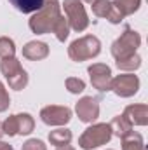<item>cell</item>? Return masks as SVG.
<instances>
[{
    "instance_id": "cell-1",
    "label": "cell",
    "mask_w": 148,
    "mask_h": 150,
    "mask_svg": "<svg viewBox=\"0 0 148 150\" xmlns=\"http://www.w3.org/2000/svg\"><path fill=\"white\" fill-rule=\"evenodd\" d=\"M61 16V5L58 0H44V5L38 9L37 12L32 14V18L28 19V26L33 33L44 35V33H51L52 26L56 23V19Z\"/></svg>"
},
{
    "instance_id": "cell-2",
    "label": "cell",
    "mask_w": 148,
    "mask_h": 150,
    "mask_svg": "<svg viewBox=\"0 0 148 150\" xmlns=\"http://www.w3.org/2000/svg\"><path fill=\"white\" fill-rule=\"evenodd\" d=\"M99 52H101V42H99V38L94 37V35H84V37L77 38V40H73L70 44V47H68L70 59L72 61H77V63L92 59Z\"/></svg>"
},
{
    "instance_id": "cell-3",
    "label": "cell",
    "mask_w": 148,
    "mask_h": 150,
    "mask_svg": "<svg viewBox=\"0 0 148 150\" xmlns=\"http://www.w3.org/2000/svg\"><path fill=\"white\" fill-rule=\"evenodd\" d=\"M111 127L106 122H99V124H92L89 126L78 138V147L82 150H94L99 149L103 145H106L111 140Z\"/></svg>"
},
{
    "instance_id": "cell-4",
    "label": "cell",
    "mask_w": 148,
    "mask_h": 150,
    "mask_svg": "<svg viewBox=\"0 0 148 150\" xmlns=\"http://www.w3.org/2000/svg\"><path fill=\"white\" fill-rule=\"evenodd\" d=\"M0 72L7 79V84L14 91H21L28 86V72L21 67L18 58H5L0 61Z\"/></svg>"
},
{
    "instance_id": "cell-5",
    "label": "cell",
    "mask_w": 148,
    "mask_h": 150,
    "mask_svg": "<svg viewBox=\"0 0 148 150\" xmlns=\"http://www.w3.org/2000/svg\"><path fill=\"white\" fill-rule=\"evenodd\" d=\"M140 45H141V35L136 30L125 26V30L120 33V37L111 44L110 51H111V56L115 59H122V58L136 54Z\"/></svg>"
},
{
    "instance_id": "cell-6",
    "label": "cell",
    "mask_w": 148,
    "mask_h": 150,
    "mask_svg": "<svg viewBox=\"0 0 148 150\" xmlns=\"http://www.w3.org/2000/svg\"><path fill=\"white\" fill-rule=\"evenodd\" d=\"M61 7L65 11V18L68 19V25L73 32L80 33L89 26V18H87L82 0H65L61 4Z\"/></svg>"
},
{
    "instance_id": "cell-7",
    "label": "cell",
    "mask_w": 148,
    "mask_h": 150,
    "mask_svg": "<svg viewBox=\"0 0 148 150\" xmlns=\"http://www.w3.org/2000/svg\"><path fill=\"white\" fill-rule=\"evenodd\" d=\"M140 89V79L134 74H122L111 79L110 91H113L118 98H131Z\"/></svg>"
},
{
    "instance_id": "cell-8",
    "label": "cell",
    "mask_w": 148,
    "mask_h": 150,
    "mask_svg": "<svg viewBox=\"0 0 148 150\" xmlns=\"http://www.w3.org/2000/svg\"><path fill=\"white\" fill-rule=\"evenodd\" d=\"M87 74L91 77V84L94 89H98L99 93H108L111 86V68L105 63H92L87 68Z\"/></svg>"
},
{
    "instance_id": "cell-9",
    "label": "cell",
    "mask_w": 148,
    "mask_h": 150,
    "mask_svg": "<svg viewBox=\"0 0 148 150\" xmlns=\"http://www.w3.org/2000/svg\"><path fill=\"white\" fill-rule=\"evenodd\" d=\"M40 120L45 126H65L72 120V110L68 107L59 105H49L40 110Z\"/></svg>"
},
{
    "instance_id": "cell-10",
    "label": "cell",
    "mask_w": 148,
    "mask_h": 150,
    "mask_svg": "<svg viewBox=\"0 0 148 150\" xmlns=\"http://www.w3.org/2000/svg\"><path fill=\"white\" fill-rule=\"evenodd\" d=\"M75 113H77L78 120H82L85 124H92L99 117V101L92 96H84L77 101Z\"/></svg>"
},
{
    "instance_id": "cell-11",
    "label": "cell",
    "mask_w": 148,
    "mask_h": 150,
    "mask_svg": "<svg viewBox=\"0 0 148 150\" xmlns=\"http://www.w3.org/2000/svg\"><path fill=\"white\" fill-rule=\"evenodd\" d=\"M124 115L132 126H147L148 124V105L145 103H134L127 105L124 108Z\"/></svg>"
},
{
    "instance_id": "cell-12",
    "label": "cell",
    "mask_w": 148,
    "mask_h": 150,
    "mask_svg": "<svg viewBox=\"0 0 148 150\" xmlns=\"http://www.w3.org/2000/svg\"><path fill=\"white\" fill-rule=\"evenodd\" d=\"M23 56L30 61H40L49 56V45L40 40H32L23 45Z\"/></svg>"
},
{
    "instance_id": "cell-13",
    "label": "cell",
    "mask_w": 148,
    "mask_h": 150,
    "mask_svg": "<svg viewBox=\"0 0 148 150\" xmlns=\"http://www.w3.org/2000/svg\"><path fill=\"white\" fill-rule=\"evenodd\" d=\"M110 127H111V134L113 136H117V138H125L127 134H131L132 133V124L127 120V117L122 113V115H117V117H113L110 122Z\"/></svg>"
},
{
    "instance_id": "cell-14",
    "label": "cell",
    "mask_w": 148,
    "mask_h": 150,
    "mask_svg": "<svg viewBox=\"0 0 148 150\" xmlns=\"http://www.w3.org/2000/svg\"><path fill=\"white\" fill-rule=\"evenodd\" d=\"M9 4L21 14H33L44 5V0H9Z\"/></svg>"
},
{
    "instance_id": "cell-15",
    "label": "cell",
    "mask_w": 148,
    "mask_h": 150,
    "mask_svg": "<svg viewBox=\"0 0 148 150\" xmlns=\"http://www.w3.org/2000/svg\"><path fill=\"white\" fill-rule=\"evenodd\" d=\"M115 65H117L118 70H122L125 74H132V72H136L141 67V56L136 52L132 56H127V58H122V59H115Z\"/></svg>"
},
{
    "instance_id": "cell-16",
    "label": "cell",
    "mask_w": 148,
    "mask_h": 150,
    "mask_svg": "<svg viewBox=\"0 0 148 150\" xmlns=\"http://www.w3.org/2000/svg\"><path fill=\"white\" fill-rule=\"evenodd\" d=\"M49 142L54 147L70 145V142H72V131L66 129V127H58V129H54V131L49 133Z\"/></svg>"
},
{
    "instance_id": "cell-17",
    "label": "cell",
    "mask_w": 148,
    "mask_h": 150,
    "mask_svg": "<svg viewBox=\"0 0 148 150\" xmlns=\"http://www.w3.org/2000/svg\"><path fill=\"white\" fill-rule=\"evenodd\" d=\"M16 122H18V134H30L35 129V120L30 113H18Z\"/></svg>"
},
{
    "instance_id": "cell-18",
    "label": "cell",
    "mask_w": 148,
    "mask_h": 150,
    "mask_svg": "<svg viewBox=\"0 0 148 150\" xmlns=\"http://www.w3.org/2000/svg\"><path fill=\"white\" fill-rule=\"evenodd\" d=\"M122 150H147L143 143V136L140 133H131L125 138H122Z\"/></svg>"
},
{
    "instance_id": "cell-19",
    "label": "cell",
    "mask_w": 148,
    "mask_h": 150,
    "mask_svg": "<svg viewBox=\"0 0 148 150\" xmlns=\"http://www.w3.org/2000/svg\"><path fill=\"white\" fill-rule=\"evenodd\" d=\"M70 25H68V19L65 18V16H59L58 19H56V23H54V26H52V33L56 35V38L59 40V42H65L68 35H70Z\"/></svg>"
},
{
    "instance_id": "cell-20",
    "label": "cell",
    "mask_w": 148,
    "mask_h": 150,
    "mask_svg": "<svg viewBox=\"0 0 148 150\" xmlns=\"http://www.w3.org/2000/svg\"><path fill=\"white\" fill-rule=\"evenodd\" d=\"M111 4L124 14V18L134 14V12L141 7V0H113Z\"/></svg>"
},
{
    "instance_id": "cell-21",
    "label": "cell",
    "mask_w": 148,
    "mask_h": 150,
    "mask_svg": "<svg viewBox=\"0 0 148 150\" xmlns=\"http://www.w3.org/2000/svg\"><path fill=\"white\" fill-rule=\"evenodd\" d=\"M16 54V44L9 37H0V58H14Z\"/></svg>"
},
{
    "instance_id": "cell-22",
    "label": "cell",
    "mask_w": 148,
    "mask_h": 150,
    "mask_svg": "<svg viewBox=\"0 0 148 150\" xmlns=\"http://www.w3.org/2000/svg\"><path fill=\"white\" fill-rule=\"evenodd\" d=\"M91 7H92V14L96 18H106L110 12L111 2L110 0H94Z\"/></svg>"
},
{
    "instance_id": "cell-23",
    "label": "cell",
    "mask_w": 148,
    "mask_h": 150,
    "mask_svg": "<svg viewBox=\"0 0 148 150\" xmlns=\"http://www.w3.org/2000/svg\"><path fill=\"white\" fill-rule=\"evenodd\" d=\"M65 86H66V89H68L72 94H80V93L85 89V82H84L82 79H78V77H68V79L65 80Z\"/></svg>"
},
{
    "instance_id": "cell-24",
    "label": "cell",
    "mask_w": 148,
    "mask_h": 150,
    "mask_svg": "<svg viewBox=\"0 0 148 150\" xmlns=\"http://www.w3.org/2000/svg\"><path fill=\"white\" fill-rule=\"evenodd\" d=\"M2 127H4V134H7V136H16V134H18L16 115H9V117L2 122Z\"/></svg>"
},
{
    "instance_id": "cell-25",
    "label": "cell",
    "mask_w": 148,
    "mask_h": 150,
    "mask_svg": "<svg viewBox=\"0 0 148 150\" xmlns=\"http://www.w3.org/2000/svg\"><path fill=\"white\" fill-rule=\"evenodd\" d=\"M21 150H47L45 143L42 140H37V138H32V140H26L23 143Z\"/></svg>"
},
{
    "instance_id": "cell-26",
    "label": "cell",
    "mask_w": 148,
    "mask_h": 150,
    "mask_svg": "<svg viewBox=\"0 0 148 150\" xmlns=\"http://www.w3.org/2000/svg\"><path fill=\"white\" fill-rule=\"evenodd\" d=\"M9 105H11V98H9V93H7L5 86L0 82V113L5 112V110L9 108Z\"/></svg>"
},
{
    "instance_id": "cell-27",
    "label": "cell",
    "mask_w": 148,
    "mask_h": 150,
    "mask_svg": "<svg viewBox=\"0 0 148 150\" xmlns=\"http://www.w3.org/2000/svg\"><path fill=\"white\" fill-rule=\"evenodd\" d=\"M106 19L110 21L111 25H118V23H122L124 21V14L111 4V7H110V12H108V16H106Z\"/></svg>"
},
{
    "instance_id": "cell-28",
    "label": "cell",
    "mask_w": 148,
    "mask_h": 150,
    "mask_svg": "<svg viewBox=\"0 0 148 150\" xmlns=\"http://www.w3.org/2000/svg\"><path fill=\"white\" fill-rule=\"evenodd\" d=\"M0 150H14V149H12L9 143H5V142H2V140H0Z\"/></svg>"
},
{
    "instance_id": "cell-29",
    "label": "cell",
    "mask_w": 148,
    "mask_h": 150,
    "mask_svg": "<svg viewBox=\"0 0 148 150\" xmlns=\"http://www.w3.org/2000/svg\"><path fill=\"white\" fill-rule=\"evenodd\" d=\"M56 150H75L73 147H70V145H65V147H58Z\"/></svg>"
},
{
    "instance_id": "cell-30",
    "label": "cell",
    "mask_w": 148,
    "mask_h": 150,
    "mask_svg": "<svg viewBox=\"0 0 148 150\" xmlns=\"http://www.w3.org/2000/svg\"><path fill=\"white\" fill-rule=\"evenodd\" d=\"M2 136H4V127H2V122H0V140H2Z\"/></svg>"
},
{
    "instance_id": "cell-31",
    "label": "cell",
    "mask_w": 148,
    "mask_h": 150,
    "mask_svg": "<svg viewBox=\"0 0 148 150\" xmlns=\"http://www.w3.org/2000/svg\"><path fill=\"white\" fill-rule=\"evenodd\" d=\"M82 2H85V4H92L94 0H82Z\"/></svg>"
},
{
    "instance_id": "cell-32",
    "label": "cell",
    "mask_w": 148,
    "mask_h": 150,
    "mask_svg": "<svg viewBox=\"0 0 148 150\" xmlns=\"http://www.w3.org/2000/svg\"><path fill=\"white\" fill-rule=\"evenodd\" d=\"M108 150H111V149H108Z\"/></svg>"
}]
</instances>
